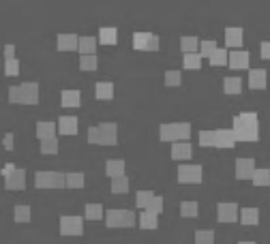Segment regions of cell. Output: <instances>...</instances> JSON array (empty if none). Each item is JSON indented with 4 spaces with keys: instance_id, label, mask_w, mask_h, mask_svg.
Wrapping results in <instances>:
<instances>
[{
    "instance_id": "cell-2",
    "label": "cell",
    "mask_w": 270,
    "mask_h": 244,
    "mask_svg": "<svg viewBox=\"0 0 270 244\" xmlns=\"http://www.w3.org/2000/svg\"><path fill=\"white\" fill-rule=\"evenodd\" d=\"M88 141L101 146H114L118 141V124L116 122H101L97 127L88 129Z\"/></svg>"
},
{
    "instance_id": "cell-31",
    "label": "cell",
    "mask_w": 270,
    "mask_h": 244,
    "mask_svg": "<svg viewBox=\"0 0 270 244\" xmlns=\"http://www.w3.org/2000/svg\"><path fill=\"white\" fill-rule=\"evenodd\" d=\"M86 218H90V221L105 218V210H103L101 203H86Z\"/></svg>"
},
{
    "instance_id": "cell-35",
    "label": "cell",
    "mask_w": 270,
    "mask_h": 244,
    "mask_svg": "<svg viewBox=\"0 0 270 244\" xmlns=\"http://www.w3.org/2000/svg\"><path fill=\"white\" fill-rule=\"evenodd\" d=\"M253 184L255 186H268L270 184V169H255L253 174Z\"/></svg>"
},
{
    "instance_id": "cell-6",
    "label": "cell",
    "mask_w": 270,
    "mask_h": 244,
    "mask_svg": "<svg viewBox=\"0 0 270 244\" xmlns=\"http://www.w3.org/2000/svg\"><path fill=\"white\" fill-rule=\"evenodd\" d=\"M105 223L109 227H131L135 225V212L133 210H107Z\"/></svg>"
},
{
    "instance_id": "cell-33",
    "label": "cell",
    "mask_w": 270,
    "mask_h": 244,
    "mask_svg": "<svg viewBox=\"0 0 270 244\" xmlns=\"http://www.w3.org/2000/svg\"><path fill=\"white\" fill-rule=\"evenodd\" d=\"M197 212H200V203L189 199V201H182L180 203V214L182 216H197Z\"/></svg>"
},
{
    "instance_id": "cell-16",
    "label": "cell",
    "mask_w": 270,
    "mask_h": 244,
    "mask_svg": "<svg viewBox=\"0 0 270 244\" xmlns=\"http://www.w3.org/2000/svg\"><path fill=\"white\" fill-rule=\"evenodd\" d=\"M191 152H193V148L189 141H176V144H172V156L176 161H187V159H191Z\"/></svg>"
},
{
    "instance_id": "cell-3",
    "label": "cell",
    "mask_w": 270,
    "mask_h": 244,
    "mask_svg": "<svg viewBox=\"0 0 270 244\" xmlns=\"http://www.w3.org/2000/svg\"><path fill=\"white\" fill-rule=\"evenodd\" d=\"M159 137L161 141H187L191 137V122H165L159 127Z\"/></svg>"
},
{
    "instance_id": "cell-51",
    "label": "cell",
    "mask_w": 270,
    "mask_h": 244,
    "mask_svg": "<svg viewBox=\"0 0 270 244\" xmlns=\"http://www.w3.org/2000/svg\"><path fill=\"white\" fill-rule=\"evenodd\" d=\"M238 244H255V242H251V240H242V242H238Z\"/></svg>"
},
{
    "instance_id": "cell-7",
    "label": "cell",
    "mask_w": 270,
    "mask_h": 244,
    "mask_svg": "<svg viewBox=\"0 0 270 244\" xmlns=\"http://www.w3.org/2000/svg\"><path fill=\"white\" fill-rule=\"evenodd\" d=\"M60 233L62 235H79L84 233V218L75 214L60 216Z\"/></svg>"
},
{
    "instance_id": "cell-4",
    "label": "cell",
    "mask_w": 270,
    "mask_h": 244,
    "mask_svg": "<svg viewBox=\"0 0 270 244\" xmlns=\"http://www.w3.org/2000/svg\"><path fill=\"white\" fill-rule=\"evenodd\" d=\"M9 101L11 103L35 105L39 101V84L37 82H24L20 86H11L9 88Z\"/></svg>"
},
{
    "instance_id": "cell-36",
    "label": "cell",
    "mask_w": 270,
    "mask_h": 244,
    "mask_svg": "<svg viewBox=\"0 0 270 244\" xmlns=\"http://www.w3.org/2000/svg\"><path fill=\"white\" fill-rule=\"evenodd\" d=\"M15 221L18 223H28L30 221V206L28 203H18V206H15Z\"/></svg>"
},
{
    "instance_id": "cell-45",
    "label": "cell",
    "mask_w": 270,
    "mask_h": 244,
    "mask_svg": "<svg viewBox=\"0 0 270 244\" xmlns=\"http://www.w3.org/2000/svg\"><path fill=\"white\" fill-rule=\"evenodd\" d=\"M197 141H200V146H214V131H200Z\"/></svg>"
},
{
    "instance_id": "cell-25",
    "label": "cell",
    "mask_w": 270,
    "mask_h": 244,
    "mask_svg": "<svg viewBox=\"0 0 270 244\" xmlns=\"http://www.w3.org/2000/svg\"><path fill=\"white\" fill-rule=\"evenodd\" d=\"M99 41L105 45H112L118 41V28L116 26H101L99 28Z\"/></svg>"
},
{
    "instance_id": "cell-1",
    "label": "cell",
    "mask_w": 270,
    "mask_h": 244,
    "mask_svg": "<svg viewBox=\"0 0 270 244\" xmlns=\"http://www.w3.org/2000/svg\"><path fill=\"white\" fill-rule=\"evenodd\" d=\"M232 131L236 135V141H257L259 137V122L255 112H240L234 116Z\"/></svg>"
},
{
    "instance_id": "cell-10",
    "label": "cell",
    "mask_w": 270,
    "mask_h": 244,
    "mask_svg": "<svg viewBox=\"0 0 270 244\" xmlns=\"http://www.w3.org/2000/svg\"><path fill=\"white\" fill-rule=\"evenodd\" d=\"M217 218L221 223H234L236 218H240L238 203H234V201H221L217 206Z\"/></svg>"
},
{
    "instance_id": "cell-34",
    "label": "cell",
    "mask_w": 270,
    "mask_h": 244,
    "mask_svg": "<svg viewBox=\"0 0 270 244\" xmlns=\"http://www.w3.org/2000/svg\"><path fill=\"white\" fill-rule=\"evenodd\" d=\"M182 62H185V69H202V54H185V58H182Z\"/></svg>"
},
{
    "instance_id": "cell-11",
    "label": "cell",
    "mask_w": 270,
    "mask_h": 244,
    "mask_svg": "<svg viewBox=\"0 0 270 244\" xmlns=\"http://www.w3.org/2000/svg\"><path fill=\"white\" fill-rule=\"evenodd\" d=\"M255 159H251V156H242V159L236 161V178L240 180H247L251 178L253 180V174H255Z\"/></svg>"
},
{
    "instance_id": "cell-27",
    "label": "cell",
    "mask_w": 270,
    "mask_h": 244,
    "mask_svg": "<svg viewBox=\"0 0 270 244\" xmlns=\"http://www.w3.org/2000/svg\"><path fill=\"white\" fill-rule=\"evenodd\" d=\"M155 197H157V195L150 191V188H146V191H138V193H135V203H138L142 210H148L150 203L155 201Z\"/></svg>"
},
{
    "instance_id": "cell-21",
    "label": "cell",
    "mask_w": 270,
    "mask_h": 244,
    "mask_svg": "<svg viewBox=\"0 0 270 244\" xmlns=\"http://www.w3.org/2000/svg\"><path fill=\"white\" fill-rule=\"evenodd\" d=\"M200 47H202V41L197 37H193V35L180 37V50L185 52V54H197Z\"/></svg>"
},
{
    "instance_id": "cell-44",
    "label": "cell",
    "mask_w": 270,
    "mask_h": 244,
    "mask_svg": "<svg viewBox=\"0 0 270 244\" xmlns=\"http://www.w3.org/2000/svg\"><path fill=\"white\" fill-rule=\"evenodd\" d=\"M18 73H20V60L18 58L5 60V75H18Z\"/></svg>"
},
{
    "instance_id": "cell-18",
    "label": "cell",
    "mask_w": 270,
    "mask_h": 244,
    "mask_svg": "<svg viewBox=\"0 0 270 244\" xmlns=\"http://www.w3.org/2000/svg\"><path fill=\"white\" fill-rule=\"evenodd\" d=\"M242 28L240 26H227L225 28V43L229 47H238L240 50V45H242Z\"/></svg>"
},
{
    "instance_id": "cell-24",
    "label": "cell",
    "mask_w": 270,
    "mask_h": 244,
    "mask_svg": "<svg viewBox=\"0 0 270 244\" xmlns=\"http://www.w3.org/2000/svg\"><path fill=\"white\" fill-rule=\"evenodd\" d=\"M140 227H142V229H157V227H159V214H155V212H148V210H142V214H140Z\"/></svg>"
},
{
    "instance_id": "cell-41",
    "label": "cell",
    "mask_w": 270,
    "mask_h": 244,
    "mask_svg": "<svg viewBox=\"0 0 270 244\" xmlns=\"http://www.w3.org/2000/svg\"><path fill=\"white\" fill-rule=\"evenodd\" d=\"M219 47H217V41H212V39H204L202 41V47H200V54L202 56H208V58H212V54L217 52Z\"/></svg>"
},
{
    "instance_id": "cell-19",
    "label": "cell",
    "mask_w": 270,
    "mask_h": 244,
    "mask_svg": "<svg viewBox=\"0 0 270 244\" xmlns=\"http://www.w3.org/2000/svg\"><path fill=\"white\" fill-rule=\"evenodd\" d=\"M105 174L116 180V178H122L124 176V161L122 159H107L105 163Z\"/></svg>"
},
{
    "instance_id": "cell-28",
    "label": "cell",
    "mask_w": 270,
    "mask_h": 244,
    "mask_svg": "<svg viewBox=\"0 0 270 244\" xmlns=\"http://www.w3.org/2000/svg\"><path fill=\"white\" fill-rule=\"evenodd\" d=\"M257 221H259V210L257 208L247 206V208L240 210V223H244V225H257Z\"/></svg>"
},
{
    "instance_id": "cell-30",
    "label": "cell",
    "mask_w": 270,
    "mask_h": 244,
    "mask_svg": "<svg viewBox=\"0 0 270 244\" xmlns=\"http://www.w3.org/2000/svg\"><path fill=\"white\" fill-rule=\"evenodd\" d=\"M94 94H97L99 99H112L114 97V84L112 82H97L94 84Z\"/></svg>"
},
{
    "instance_id": "cell-29",
    "label": "cell",
    "mask_w": 270,
    "mask_h": 244,
    "mask_svg": "<svg viewBox=\"0 0 270 244\" xmlns=\"http://www.w3.org/2000/svg\"><path fill=\"white\" fill-rule=\"evenodd\" d=\"M223 90L227 94H238L242 90V80L238 75H227L223 80Z\"/></svg>"
},
{
    "instance_id": "cell-17",
    "label": "cell",
    "mask_w": 270,
    "mask_h": 244,
    "mask_svg": "<svg viewBox=\"0 0 270 244\" xmlns=\"http://www.w3.org/2000/svg\"><path fill=\"white\" fill-rule=\"evenodd\" d=\"M266 82H268V75L264 69H251L249 71V86L255 90L266 88Z\"/></svg>"
},
{
    "instance_id": "cell-40",
    "label": "cell",
    "mask_w": 270,
    "mask_h": 244,
    "mask_svg": "<svg viewBox=\"0 0 270 244\" xmlns=\"http://www.w3.org/2000/svg\"><path fill=\"white\" fill-rule=\"evenodd\" d=\"M182 84V73L178 69L165 71V86H180Z\"/></svg>"
},
{
    "instance_id": "cell-50",
    "label": "cell",
    "mask_w": 270,
    "mask_h": 244,
    "mask_svg": "<svg viewBox=\"0 0 270 244\" xmlns=\"http://www.w3.org/2000/svg\"><path fill=\"white\" fill-rule=\"evenodd\" d=\"M259 52H261V58H270V41H264L259 45Z\"/></svg>"
},
{
    "instance_id": "cell-32",
    "label": "cell",
    "mask_w": 270,
    "mask_h": 244,
    "mask_svg": "<svg viewBox=\"0 0 270 244\" xmlns=\"http://www.w3.org/2000/svg\"><path fill=\"white\" fill-rule=\"evenodd\" d=\"M86 182V176L82 174V171H69L67 174V186L71 188H82Z\"/></svg>"
},
{
    "instance_id": "cell-38",
    "label": "cell",
    "mask_w": 270,
    "mask_h": 244,
    "mask_svg": "<svg viewBox=\"0 0 270 244\" xmlns=\"http://www.w3.org/2000/svg\"><path fill=\"white\" fill-rule=\"evenodd\" d=\"M99 65V58L97 54H88V56H79V67H82L84 71H94Z\"/></svg>"
},
{
    "instance_id": "cell-22",
    "label": "cell",
    "mask_w": 270,
    "mask_h": 244,
    "mask_svg": "<svg viewBox=\"0 0 270 244\" xmlns=\"http://www.w3.org/2000/svg\"><path fill=\"white\" fill-rule=\"evenodd\" d=\"M97 43H99V39H94L90 35H82L79 37V47L77 50L82 52V56H88V54L97 52Z\"/></svg>"
},
{
    "instance_id": "cell-39",
    "label": "cell",
    "mask_w": 270,
    "mask_h": 244,
    "mask_svg": "<svg viewBox=\"0 0 270 244\" xmlns=\"http://www.w3.org/2000/svg\"><path fill=\"white\" fill-rule=\"evenodd\" d=\"M195 244H214V231L212 229H197L195 231Z\"/></svg>"
},
{
    "instance_id": "cell-47",
    "label": "cell",
    "mask_w": 270,
    "mask_h": 244,
    "mask_svg": "<svg viewBox=\"0 0 270 244\" xmlns=\"http://www.w3.org/2000/svg\"><path fill=\"white\" fill-rule=\"evenodd\" d=\"M15 135L13 133H5V137H3V146L7 148V150H13V144H15Z\"/></svg>"
},
{
    "instance_id": "cell-42",
    "label": "cell",
    "mask_w": 270,
    "mask_h": 244,
    "mask_svg": "<svg viewBox=\"0 0 270 244\" xmlns=\"http://www.w3.org/2000/svg\"><path fill=\"white\" fill-rule=\"evenodd\" d=\"M126 191H129V178L126 176L112 180V193H126Z\"/></svg>"
},
{
    "instance_id": "cell-5",
    "label": "cell",
    "mask_w": 270,
    "mask_h": 244,
    "mask_svg": "<svg viewBox=\"0 0 270 244\" xmlns=\"http://www.w3.org/2000/svg\"><path fill=\"white\" fill-rule=\"evenodd\" d=\"M35 184L37 188H62L67 184V174L62 171H50V169H41L35 174Z\"/></svg>"
},
{
    "instance_id": "cell-37",
    "label": "cell",
    "mask_w": 270,
    "mask_h": 244,
    "mask_svg": "<svg viewBox=\"0 0 270 244\" xmlns=\"http://www.w3.org/2000/svg\"><path fill=\"white\" fill-rule=\"evenodd\" d=\"M210 62H212V67H221V65H225V62H229V52L225 50V47H219V50L212 54Z\"/></svg>"
},
{
    "instance_id": "cell-43",
    "label": "cell",
    "mask_w": 270,
    "mask_h": 244,
    "mask_svg": "<svg viewBox=\"0 0 270 244\" xmlns=\"http://www.w3.org/2000/svg\"><path fill=\"white\" fill-rule=\"evenodd\" d=\"M41 152L43 154H56L58 152V139L52 137V139L41 141Z\"/></svg>"
},
{
    "instance_id": "cell-48",
    "label": "cell",
    "mask_w": 270,
    "mask_h": 244,
    "mask_svg": "<svg viewBox=\"0 0 270 244\" xmlns=\"http://www.w3.org/2000/svg\"><path fill=\"white\" fill-rule=\"evenodd\" d=\"M15 171H18V167H15V163H7L5 167H3V176L5 178H9V176H13Z\"/></svg>"
},
{
    "instance_id": "cell-13",
    "label": "cell",
    "mask_w": 270,
    "mask_h": 244,
    "mask_svg": "<svg viewBox=\"0 0 270 244\" xmlns=\"http://www.w3.org/2000/svg\"><path fill=\"white\" fill-rule=\"evenodd\" d=\"M56 131H58V122H52V120H39L37 122V137L41 141L56 137Z\"/></svg>"
},
{
    "instance_id": "cell-12",
    "label": "cell",
    "mask_w": 270,
    "mask_h": 244,
    "mask_svg": "<svg viewBox=\"0 0 270 244\" xmlns=\"http://www.w3.org/2000/svg\"><path fill=\"white\" fill-rule=\"evenodd\" d=\"M214 146L217 148H234L236 135L232 129H217L214 131Z\"/></svg>"
},
{
    "instance_id": "cell-15",
    "label": "cell",
    "mask_w": 270,
    "mask_h": 244,
    "mask_svg": "<svg viewBox=\"0 0 270 244\" xmlns=\"http://www.w3.org/2000/svg\"><path fill=\"white\" fill-rule=\"evenodd\" d=\"M79 129V120L75 116H60L58 118V131L62 135H75Z\"/></svg>"
},
{
    "instance_id": "cell-20",
    "label": "cell",
    "mask_w": 270,
    "mask_h": 244,
    "mask_svg": "<svg viewBox=\"0 0 270 244\" xmlns=\"http://www.w3.org/2000/svg\"><path fill=\"white\" fill-rule=\"evenodd\" d=\"M26 186V171L18 169L13 176L5 178V188H13V191H20V188Z\"/></svg>"
},
{
    "instance_id": "cell-8",
    "label": "cell",
    "mask_w": 270,
    "mask_h": 244,
    "mask_svg": "<svg viewBox=\"0 0 270 244\" xmlns=\"http://www.w3.org/2000/svg\"><path fill=\"white\" fill-rule=\"evenodd\" d=\"M204 169L197 163H182L178 167V180L180 182H202Z\"/></svg>"
},
{
    "instance_id": "cell-26",
    "label": "cell",
    "mask_w": 270,
    "mask_h": 244,
    "mask_svg": "<svg viewBox=\"0 0 270 244\" xmlns=\"http://www.w3.org/2000/svg\"><path fill=\"white\" fill-rule=\"evenodd\" d=\"M60 99H62V105H65V107H77L79 101H82V92L67 88V90H62Z\"/></svg>"
},
{
    "instance_id": "cell-9",
    "label": "cell",
    "mask_w": 270,
    "mask_h": 244,
    "mask_svg": "<svg viewBox=\"0 0 270 244\" xmlns=\"http://www.w3.org/2000/svg\"><path fill=\"white\" fill-rule=\"evenodd\" d=\"M133 47L135 50H157L159 47V37L155 33H133Z\"/></svg>"
},
{
    "instance_id": "cell-46",
    "label": "cell",
    "mask_w": 270,
    "mask_h": 244,
    "mask_svg": "<svg viewBox=\"0 0 270 244\" xmlns=\"http://www.w3.org/2000/svg\"><path fill=\"white\" fill-rule=\"evenodd\" d=\"M148 212H155V214H161V212H163V197H159V195H157V197H155V201L150 203Z\"/></svg>"
},
{
    "instance_id": "cell-14",
    "label": "cell",
    "mask_w": 270,
    "mask_h": 244,
    "mask_svg": "<svg viewBox=\"0 0 270 244\" xmlns=\"http://www.w3.org/2000/svg\"><path fill=\"white\" fill-rule=\"evenodd\" d=\"M249 62H251V54L247 50L229 52V67H232V69H247Z\"/></svg>"
},
{
    "instance_id": "cell-23",
    "label": "cell",
    "mask_w": 270,
    "mask_h": 244,
    "mask_svg": "<svg viewBox=\"0 0 270 244\" xmlns=\"http://www.w3.org/2000/svg\"><path fill=\"white\" fill-rule=\"evenodd\" d=\"M79 47V37L73 33H60L58 35V50H75Z\"/></svg>"
},
{
    "instance_id": "cell-49",
    "label": "cell",
    "mask_w": 270,
    "mask_h": 244,
    "mask_svg": "<svg viewBox=\"0 0 270 244\" xmlns=\"http://www.w3.org/2000/svg\"><path fill=\"white\" fill-rule=\"evenodd\" d=\"M11 58H15V45L7 43L5 45V60H11Z\"/></svg>"
}]
</instances>
